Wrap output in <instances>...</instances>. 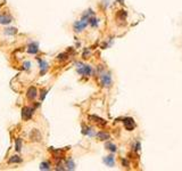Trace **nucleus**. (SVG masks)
Returning a JSON list of instances; mask_svg holds the SVG:
<instances>
[{"label":"nucleus","instance_id":"nucleus-16","mask_svg":"<svg viewBox=\"0 0 182 171\" xmlns=\"http://www.w3.org/2000/svg\"><path fill=\"white\" fill-rule=\"evenodd\" d=\"M65 165H66V169H69V170H74V169H75V164H74V162H73L71 159H69V160L65 162Z\"/></svg>","mask_w":182,"mask_h":171},{"label":"nucleus","instance_id":"nucleus-26","mask_svg":"<svg viewBox=\"0 0 182 171\" xmlns=\"http://www.w3.org/2000/svg\"><path fill=\"white\" fill-rule=\"evenodd\" d=\"M122 163H123V165H125V167H129V162H128L126 160H122Z\"/></svg>","mask_w":182,"mask_h":171},{"label":"nucleus","instance_id":"nucleus-2","mask_svg":"<svg viewBox=\"0 0 182 171\" xmlns=\"http://www.w3.org/2000/svg\"><path fill=\"white\" fill-rule=\"evenodd\" d=\"M100 80H101V83L105 87H111L112 86V77L108 72L106 73H101L100 74Z\"/></svg>","mask_w":182,"mask_h":171},{"label":"nucleus","instance_id":"nucleus-1","mask_svg":"<svg viewBox=\"0 0 182 171\" xmlns=\"http://www.w3.org/2000/svg\"><path fill=\"white\" fill-rule=\"evenodd\" d=\"M35 107H29V106H25L22 108V119L23 120H30L32 118L33 113H34Z\"/></svg>","mask_w":182,"mask_h":171},{"label":"nucleus","instance_id":"nucleus-7","mask_svg":"<svg viewBox=\"0 0 182 171\" xmlns=\"http://www.w3.org/2000/svg\"><path fill=\"white\" fill-rule=\"evenodd\" d=\"M27 98L30 99V101H33L35 97L38 96V90H36V88L35 87H30L29 89H27Z\"/></svg>","mask_w":182,"mask_h":171},{"label":"nucleus","instance_id":"nucleus-6","mask_svg":"<svg viewBox=\"0 0 182 171\" xmlns=\"http://www.w3.org/2000/svg\"><path fill=\"white\" fill-rule=\"evenodd\" d=\"M78 73L79 74H82V75H90L92 73V68L89 65H82L78 70Z\"/></svg>","mask_w":182,"mask_h":171},{"label":"nucleus","instance_id":"nucleus-9","mask_svg":"<svg viewBox=\"0 0 182 171\" xmlns=\"http://www.w3.org/2000/svg\"><path fill=\"white\" fill-rule=\"evenodd\" d=\"M27 51H29V54H32V55L36 54L39 51V45H38V42L30 43L29 47H27Z\"/></svg>","mask_w":182,"mask_h":171},{"label":"nucleus","instance_id":"nucleus-22","mask_svg":"<svg viewBox=\"0 0 182 171\" xmlns=\"http://www.w3.org/2000/svg\"><path fill=\"white\" fill-rule=\"evenodd\" d=\"M82 134H84V135H91V128H88V127H83Z\"/></svg>","mask_w":182,"mask_h":171},{"label":"nucleus","instance_id":"nucleus-23","mask_svg":"<svg viewBox=\"0 0 182 171\" xmlns=\"http://www.w3.org/2000/svg\"><path fill=\"white\" fill-rule=\"evenodd\" d=\"M89 23L92 26H96L98 24V19H96V18H89Z\"/></svg>","mask_w":182,"mask_h":171},{"label":"nucleus","instance_id":"nucleus-12","mask_svg":"<svg viewBox=\"0 0 182 171\" xmlns=\"http://www.w3.org/2000/svg\"><path fill=\"white\" fill-rule=\"evenodd\" d=\"M109 134H107V132H104V131H100V132H98L97 134V138L99 139V140H107V139H109Z\"/></svg>","mask_w":182,"mask_h":171},{"label":"nucleus","instance_id":"nucleus-4","mask_svg":"<svg viewBox=\"0 0 182 171\" xmlns=\"http://www.w3.org/2000/svg\"><path fill=\"white\" fill-rule=\"evenodd\" d=\"M123 123H124V127L128 131H132L134 127H136V123H134V120L132 118H125L123 120Z\"/></svg>","mask_w":182,"mask_h":171},{"label":"nucleus","instance_id":"nucleus-19","mask_svg":"<svg viewBox=\"0 0 182 171\" xmlns=\"http://www.w3.org/2000/svg\"><path fill=\"white\" fill-rule=\"evenodd\" d=\"M105 147H106L107 149H109L111 152H116V149H117L116 145H114V144H112V143H106Z\"/></svg>","mask_w":182,"mask_h":171},{"label":"nucleus","instance_id":"nucleus-10","mask_svg":"<svg viewBox=\"0 0 182 171\" xmlns=\"http://www.w3.org/2000/svg\"><path fill=\"white\" fill-rule=\"evenodd\" d=\"M11 21H13V17L10 15H6V14H1L0 15V24L6 25V24H9Z\"/></svg>","mask_w":182,"mask_h":171},{"label":"nucleus","instance_id":"nucleus-13","mask_svg":"<svg viewBox=\"0 0 182 171\" xmlns=\"http://www.w3.org/2000/svg\"><path fill=\"white\" fill-rule=\"evenodd\" d=\"M104 163L106 165H108V167H114V157L112 155H109V156H106L104 159Z\"/></svg>","mask_w":182,"mask_h":171},{"label":"nucleus","instance_id":"nucleus-11","mask_svg":"<svg viewBox=\"0 0 182 171\" xmlns=\"http://www.w3.org/2000/svg\"><path fill=\"white\" fill-rule=\"evenodd\" d=\"M38 62H39V66H40V70H41V75H44V73L48 71V63L46 60H40L38 57Z\"/></svg>","mask_w":182,"mask_h":171},{"label":"nucleus","instance_id":"nucleus-14","mask_svg":"<svg viewBox=\"0 0 182 171\" xmlns=\"http://www.w3.org/2000/svg\"><path fill=\"white\" fill-rule=\"evenodd\" d=\"M126 16H128V13L125 10H118V13H117V21H125Z\"/></svg>","mask_w":182,"mask_h":171},{"label":"nucleus","instance_id":"nucleus-17","mask_svg":"<svg viewBox=\"0 0 182 171\" xmlns=\"http://www.w3.org/2000/svg\"><path fill=\"white\" fill-rule=\"evenodd\" d=\"M9 163H21L22 162V159L19 157V156H17V155H14V156H11L10 159L8 160Z\"/></svg>","mask_w":182,"mask_h":171},{"label":"nucleus","instance_id":"nucleus-15","mask_svg":"<svg viewBox=\"0 0 182 171\" xmlns=\"http://www.w3.org/2000/svg\"><path fill=\"white\" fill-rule=\"evenodd\" d=\"M16 33H17V29L16 27H7L5 30V34H7V35H14Z\"/></svg>","mask_w":182,"mask_h":171},{"label":"nucleus","instance_id":"nucleus-3","mask_svg":"<svg viewBox=\"0 0 182 171\" xmlns=\"http://www.w3.org/2000/svg\"><path fill=\"white\" fill-rule=\"evenodd\" d=\"M88 23H89V21L88 19H81V21H78V22H75L74 23V29H75V31L76 32H81L82 30H84L86 29V26L88 25Z\"/></svg>","mask_w":182,"mask_h":171},{"label":"nucleus","instance_id":"nucleus-24","mask_svg":"<svg viewBox=\"0 0 182 171\" xmlns=\"http://www.w3.org/2000/svg\"><path fill=\"white\" fill-rule=\"evenodd\" d=\"M46 94H47V90H46V89H42V90H41V95H40V98H41V101H44V99Z\"/></svg>","mask_w":182,"mask_h":171},{"label":"nucleus","instance_id":"nucleus-8","mask_svg":"<svg viewBox=\"0 0 182 171\" xmlns=\"http://www.w3.org/2000/svg\"><path fill=\"white\" fill-rule=\"evenodd\" d=\"M89 120H92V122L97 123L98 126H106V123H107L104 119H101L97 115H89Z\"/></svg>","mask_w":182,"mask_h":171},{"label":"nucleus","instance_id":"nucleus-20","mask_svg":"<svg viewBox=\"0 0 182 171\" xmlns=\"http://www.w3.org/2000/svg\"><path fill=\"white\" fill-rule=\"evenodd\" d=\"M15 149L17 152H21V149H22V140L19 138H17L16 142H15Z\"/></svg>","mask_w":182,"mask_h":171},{"label":"nucleus","instance_id":"nucleus-5","mask_svg":"<svg viewBox=\"0 0 182 171\" xmlns=\"http://www.w3.org/2000/svg\"><path fill=\"white\" fill-rule=\"evenodd\" d=\"M30 138H31L32 142H41L42 136H41V134H40V131L38 129H33L30 132Z\"/></svg>","mask_w":182,"mask_h":171},{"label":"nucleus","instance_id":"nucleus-21","mask_svg":"<svg viewBox=\"0 0 182 171\" xmlns=\"http://www.w3.org/2000/svg\"><path fill=\"white\" fill-rule=\"evenodd\" d=\"M67 57H69V54L63 52V54H59V55L57 56V60H67Z\"/></svg>","mask_w":182,"mask_h":171},{"label":"nucleus","instance_id":"nucleus-18","mask_svg":"<svg viewBox=\"0 0 182 171\" xmlns=\"http://www.w3.org/2000/svg\"><path fill=\"white\" fill-rule=\"evenodd\" d=\"M40 170H50V163L44 161L40 164Z\"/></svg>","mask_w":182,"mask_h":171},{"label":"nucleus","instance_id":"nucleus-25","mask_svg":"<svg viewBox=\"0 0 182 171\" xmlns=\"http://www.w3.org/2000/svg\"><path fill=\"white\" fill-rule=\"evenodd\" d=\"M23 68H25V70H29V68H31V63H30V62H24V64H23Z\"/></svg>","mask_w":182,"mask_h":171}]
</instances>
